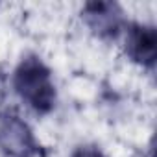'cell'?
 <instances>
[{
	"label": "cell",
	"instance_id": "obj_1",
	"mask_svg": "<svg viewBox=\"0 0 157 157\" xmlns=\"http://www.w3.org/2000/svg\"><path fill=\"white\" fill-rule=\"evenodd\" d=\"M13 87L17 94L41 115L52 111L56 105L52 72L37 56H28L19 63L13 76Z\"/></svg>",
	"mask_w": 157,
	"mask_h": 157
},
{
	"label": "cell",
	"instance_id": "obj_2",
	"mask_svg": "<svg viewBox=\"0 0 157 157\" xmlns=\"http://www.w3.org/2000/svg\"><path fill=\"white\" fill-rule=\"evenodd\" d=\"M0 153L4 157H35L39 153V144L22 118L8 115L0 120Z\"/></svg>",
	"mask_w": 157,
	"mask_h": 157
},
{
	"label": "cell",
	"instance_id": "obj_3",
	"mask_svg": "<svg viewBox=\"0 0 157 157\" xmlns=\"http://www.w3.org/2000/svg\"><path fill=\"white\" fill-rule=\"evenodd\" d=\"M126 50L135 63L142 67H151L155 63V54H157L155 30L151 26H142V24L131 26L126 39Z\"/></svg>",
	"mask_w": 157,
	"mask_h": 157
},
{
	"label": "cell",
	"instance_id": "obj_4",
	"mask_svg": "<svg viewBox=\"0 0 157 157\" xmlns=\"http://www.w3.org/2000/svg\"><path fill=\"white\" fill-rule=\"evenodd\" d=\"M83 13L89 28L100 37H115L118 33L122 24V13L115 4H107V2L87 4Z\"/></svg>",
	"mask_w": 157,
	"mask_h": 157
},
{
	"label": "cell",
	"instance_id": "obj_5",
	"mask_svg": "<svg viewBox=\"0 0 157 157\" xmlns=\"http://www.w3.org/2000/svg\"><path fill=\"white\" fill-rule=\"evenodd\" d=\"M72 157H105L98 148H93V146H82V148H78L74 151Z\"/></svg>",
	"mask_w": 157,
	"mask_h": 157
}]
</instances>
